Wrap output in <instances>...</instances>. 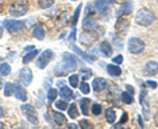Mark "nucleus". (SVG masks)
<instances>
[{"label": "nucleus", "instance_id": "obj_21", "mask_svg": "<svg viewBox=\"0 0 158 129\" xmlns=\"http://www.w3.org/2000/svg\"><path fill=\"white\" fill-rule=\"evenodd\" d=\"M99 50H100V53L104 57H111V54H112V45L108 41H103L100 44V46H99Z\"/></svg>", "mask_w": 158, "mask_h": 129}, {"label": "nucleus", "instance_id": "obj_37", "mask_svg": "<svg viewBox=\"0 0 158 129\" xmlns=\"http://www.w3.org/2000/svg\"><path fill=\"white\" fill-rule=\"evenodd\" d=\"M81 9H82V4H79V6L75 8V12H74V15H73V21H71L73 27H75V25H77L78 17H79V15H81Z\"/></svg>", "mask_w": 158, "mask_h": 129}, {"label": "nucleus", "instance_id": "obj_38", "mask_svg": "<svg viewBox=\"0 0 158 129\" xmlns=\"http://www.w3.org/2000/svg\"><path fill=\"white\" fill-rule=\"evenodd\" d=\"M79 90H81L82 94L87 95V94H90V84H88L86 81L81 82V84H79Z\"/></svg>", "mask_w": 158, "mask_h": 129}, {"label": "nucleus", "instance_id": "obj_28", "mask_svg": "<svg viewBox=\"0 0 158 129\" xmlns=\"http://www.w3.org/2000/svg\"><path fill=\"white\" fill-rule=\"evenodd\" d=\"M106 120L108 124H113L116 120V112L113 108H107L106 110Z\"/></svg>", "mask_w": 158, "mask_h": 129}, {"label": "nucleus", "instance_id": "obj_49", "mask_svg": "<svg viewBox=\"0 0 158 129\" xmlns=\"http://www.w3.org/2000/svg\"><path fill=\"white\" fill-rule=\"evenodd\" d=\"M44 86H45V88H49L50 87V79H45V84H44Z\"/></svg>", "mask_w": 158, "mask_h": 129}, {"label": "nucleus", "instance_id": "obj_24", "mask_svg": "<svg viewBox=\"0 0 158 129\" xmlns=\"http://www.w3.org/2000/svg\"><path fill=\"white\" fill-rule=\"evenodd\" d=\"M71 49H73V50H74V52H75V53L78 54L79 57H82L83 59H85V61L90 62V63L95 61V58H94V57H91V56H88V54H86V53L83 52V50H81V49H79V46H77V45H73V46H71Z\"/></svg>", "mask_w": 158, "mask_h": 129}, {"label": "nucleus", "instance_id": "obj_44", "mask_svg": "<svg viewBox=\"0 0 158 129\" xmlns=\"http://www.w3.org/2000/svg\"><path fill=\"white\" fill-rule=\"evenodd\" d=\"M113 44H115V46L118 49V50H120V49H123V42L120 41V40H118V38H113Z\"/></svg>", "mask_w": 158, "mask_h": 129}, {"label": "nucleus", "instance_id": "obj_3", "mask_svg": "<svg viewBox=\"0 0 158 129\" xmlns=\"http://www.w3.org/2000/svg\"><path fill=\"white\" fill-rule=\"evenodd\" d=\"M136 23L138 24V25H142V27H149L150 24H153V21L156 20V15L153 13L150 9H140V11L137 12L136 15Z\"/></svg>", "mask_w": 158, "mask_h": 129}, {"label": "nucleus", "instance_id": "obj_5", "mask_svg": "<svg viewBox=\"0 0 158 129\" xmlns=\"http://www.w3.org/2000/svg\"><path fill=\"white\" fill-rule=\"evenodd\" d=\"M20 110H21L23 115L27 117V120L33 124V125H36V124H38V115H37V111L36 108H34L32 104H21V107H20Z\"/></svg>", "mask_w": 158, "mask_h": 129}, {"label": "nucleus", "instance_id": "obj_18", "mask_svg": "<svg viewBox=\"0 0 158 129\" xmlns=\"http://www.w3.org/2000/svg\"><path fill=\"white\" fill-rule=\"evenodd\" d=\"M158 73V62L156 61H149L146 62L144 67V74L145 75H156Z\"/></svg>", "mask_w": 158, "mask_h": 129}, {"label": "nucleus", "instance_id": "obj_14", "mask_svg": "<svg viewBox=\"0 0 158 129\" xmlns=\"http://www.w3.org/2000/svg\"><path fill=\"white\" fill-rule=\"evenodd\" d=\"M58 95L61 96L63 100H66V102H69V100H71V99L74 98V92H73V90L69 86H62V87H59V90H58Z\"/></svg>", "mask_w": 158, "mask_h": 129}, {"label": "nucleus", "instance_id": "obj_13", "mask_svg": "<svg viewBox=\"0 0 158 129\" xmlns=\"http://www.w3.org/2000/svg\"><path fill=\"white\" fill-rule=\"evenodd\" d=\"M32 36L36 40H38V41H42L45 38V29L40 23L34 24V27L32 28Z\"/></svg>", "mask_w": 158, "mask_h": 129}, {"label": "nucleus", "instance_id": "obj_46", "mask_svg": "<svg viewBox=\"0 0 158 129\" xmlns=\"http://www.w3.org/2000/svg\"><path fill=\"white\" fill-rule=\"evenodd\" d=\"M127 91L129 92V94H132V95H133V94H135V88H133L132 86H129V84H128V86H127Z\"/></svg>", "mask_w": 158, "mask_h": 129}, {"label": "nucleus", "instance_id": "obj_50", "mask_svg": "<svg viewBox=\"0 0 158 129\" xmlns=\"http://www.w3.org/2000/svg\"><path fill=\"white\" fill-rule=\"evenodd\" d=\"M138 124H140V128H144V124H142V119H141V116H138Z\"/></svg>", "mask_w": 158, "mask_h": 129}, {"label": "nucleus", "instance_id": "obj_39", "mask_svg": "<svg viewBox=\"0 0 158 129\" xmlns=\"http://www.w3.org/2000/svg\"><path fill=\"white\" fill-rule=\"evenodd\" d=\"M91 113L94 116H99L102 113V104H98V103H95V104H92L91 106Z\"/></svg>", "mask_w": 158, "mask_h": 129}, {"label": "nucleus", "instance_id": "obj_57", "mask_svg": "<svg viewBox=\"0 0 158 129\" xmlns=\"http://www.w3.org/2000/svg\"><path fill=\"white\" fill-rule=\"evenodd\" d=\"M116 0H108V3H115Z\"/></svg>", "mask_w": 158, "mask_h": 129}, {"label": "nucleus", "instance_id": "obj_52", "mask_svg": "<svg viewBox=\"0 0 158 129\" xmlns=\"http://www.w3.org/2000/svg\"><path fill=\"white\" fill-rule=\"evenodd\" d=\"M3 86H4V82H3V78H2V75H0V90L3 88Z\"/></svg>", "mask_w": 158, "mask_h": 129}, {"label": "nucleus", "instance_id": "obj_43", "mask_svg": "<svg viewBox=\"0 0 158 129\" xmlns=\"http://www.w3.org/2000/svg\"><path fill=\"white\" fill-rule=\"evenodd\" d=\"M79 127L81 128H91V123H88L87 120H81L79 121Z\"/></svg>", "mask_w": 158, "mask_h": 129}, {"label": "nucleus", "instance_id": "obj_40", "mask_svg": "<svg viewBox=\"0 0 158 129\" xmlns=\"http://www.w3.org/2000/svg\"><path fill=\"white\" fill-rule=\"evenodd\" d=\"M75 38H77V29L73 28L71 33L69 34V37H67V42H74V41H75Z\"/></svg>", "mask_w": 158, "mask_h": 129}, {"label": "nucleus", "instance_id": "obj_4", "mask_svg": "<svg viewBox=\"0 0 158 129\" xmlns=\"http://www.w3.org/2000/svg\"><path fill=\"white\" fill-rule=\"evenodd\" d=\"M3 27L9 33L17 34V33H21L23 31H25L27 24L21 21V20H3Z\"/></svg>", "mask_w": 158, "mask_h": 129}, {"label": "nucleus", "instance_id": "obj_26", "mask_svg": "<svg viewBox=\"0 0 158 129\" xmlns=\"http://www.w3.org/2000/svg\"><path fill=\"white\" fill-rule=\"evenodd\" d=\"M67 24H69V13L65 11V12H62L58 16V19H57V25L59 28H62V27H66Z\"/></svg>", "mask_w": 158, "mask_h": 129}, {"label": "nucleus", "instance_id": "obj_12", "mask_svg": "<svg viewBox=\"0 0 158 129\" xmlns=\"http://www.w3.org/2000/svg\"><path fill=\"white\" fill-rule=\"evenodd\" d=\"M140 103H141V107L144 110V113H145V117L149 119V100H148V92L146 90H141V94H140Z\"/></svg>", "mask_w": 158, "mask_h": 129}, {"label": "nucleus", "instance_id": "obj_17", "mask_svg": "<svg viewBox=\"0 0 158 129\" xmlns=\"http://www.w3.org/2000/svg\"><path fill=\"white\" fill-rule=\"evenodd\" d=\"M107 87V81L104 78H95L92 81V90L95 92H102L103 90H106Z\"/></svg>", "mask_w": 158, "mask_h": 129}, {"label": "nucleus", "instance_id": "obj_11", "mask_svg": "<svg viewBox=\"0 0 158 129\" xmlns=\"http://www.w3.org/2000/svg\"><path fill=\"white\" fill-rule=\"evenodd\" d=\"M133 9V3L131 0H127V2L121 3V6L118 7L117 9V13H116V17H120V16H124V15H129Z\"/></svg>", "mask_w": 158, "mask_h": 129}, {"label": "nucleus", "instance_id": "obj_45", "mask_svg": "<svg viewBox=\"0 0 158 129\" xmlns=\"http://www.w3.org/2000/svg\"><path fill=\"white\" fill-rule=\"evenodd\" d=\"M146 86L154 90V88H157V82H156V81H148V82H146Z\"/></svg>", "mask_w": 158, "mask_h": 129}, {"label": "nucleus", "instance_id": "obj_15", "mask_svg": "<svg viewBox=\"0 0 158 129\" xmlns=\"http://www.w3.org/2000/svg\"><path fill=\"white\" fill-rule=\"evenodd\" d=\"M94 7H95L98 13L106 15L108 12V9H110V3H108V0H96L94 3Z\"/></svg>", "mask_w": 158, "mask_h": 129}, {"label": "nucleus", "instance_id": "obj_23", "mask_svg": "<svg viewBox=\"0 0 158 129\" xmlns=\"http://www.w3.org/2000/svg\"><path fill=\"white\" fill-rule=\"evenodd\" d=\"M38 53H40L38 49H33V50L25 53V56L23 57V63H24V64H28L29 62H32L33 59L38 56Z\"/></svg>", "mask_w": 158, "mask_h": 129}, {"label": "nucleus", "instance_id": "obj_20", "mask_svg": "<svg viewBox=\"0 0 158 129\" xmlns=\"http://www.w3.org/2000/svg\"><path fill=\"white\" fill-rule=\"evenodd\" d=\"M128 28H129V21L125 20V19L118 20L117 24H116V31L120 36H124V34L127 33V31H128Z\"/></svg>", "mask_w": 158, "mask_h": 129}, {"label": "nucleus", "instance_id": "obj_56", "mask_svg": "<svg viewBox=\"0 0 158 129\" xmlns=\"http://www.w3.org/2000/svg\"><path fill=\"white\" fill-rule=\"evenodd\" d=\"M4 128V124L3 123H0V129H3Z\"/></svg>", "mask_w": 158, "mask_h": 129}, {"label": "nucleus", "instance_id": "obj_42", "mask_svg": "<svg viewBox=\"0 0 158 129\" xmlns=\"http://www.w3.org/2000/svg\"><path fill=\"white\" fill-rule=\"evenodd\" d=\"M44 94H42V91H40L38 92V96H37V106L38 107H42L44 106Z\"/></svg>", "mask_w": 158, "mask_h": 129}, {"label": "nucleus", "instance_id": "obj_54", "mask_svg": "<svg viewBox=\"0 0 158 129\" xmlns=\"http://www.w3.org/2000/svg\"><path fill=\"white\" fill-rule=\"evenodd\" d=\"M3 33H4V31H3V27H2V25H0V38H2V37H3Z\"/></svg>", "mask_w": 158, "mask_h": 129}, {"label": "nucleus", "instance_id": "obj_2", "mask_svg": "<svg viewBox=\"0 0 158 129\" xmlns=\"http://www.w3.org/2000/svg\"><path fill=\"white\" fill-rule=\"evenodd\" d=\"M29 11V3L28 0H16L9 6L8 12L12 17H21L25 16Z\"/></svg>", "mask_w": 158, "mask_h": 129}, {"label": "nucleus", "instance_id": "obj_29", "mask_svg": "<svg viewBox=\"0 0 158 129\" xmlns=\"http://www.w3.org/2000/svg\"><path fill=\"white\" fill-rule=\"evenodd\" d=\"M67 113H69V117L71 119H77L79 115V111H78V107L75 103H71L70 106L67 107Z\"/></svg>", "mask_w": 158, "mask_h": 129}, {"label": "nucleus", "instance_id": "obj_6", "mask_svg": "<svg viewBox=\"0 0 158 129\" xmlns=\"http://www.w3.org/2000/svg\"><path fill=\"white\" fill-rule=\"evenodd\" d=\"M145 50V44L137 37H131L128 41V52L131 54H141Z\"/></svg>", "mask_w": 158, "mask_h": 129}, {"label": "nucleus", "instance_id": "obj_36", "mask_svg": "<svg viewBox=\"0 0 158 129\" xmlns=\"http://www.w3.org/2000/svg\"><path fill=\"white\" fill-rule=\"evenodd\" d=\"M69 83H70L71 87H78L79 86V75L78 74H73V75L69 77Z\"/></svg>", "mask_w": 158, "mask_h": 129}, {"label": "nucleus", "instance_id": "obj_53", "mask_svg": "<svg viewBox=\"0 0 158 129\" xmlns=\"http://www.w3.org/2000/svg\"><path fill=\"white\" fill-rule=\"evenodd\" d=\"M67 128H79V127L77 125V124H69Z\"/></svg>", "mask_w": 158, "mask_h": 129}, {"label": "nucleus", "instance_id": "obj_31", "mask_svg": "<svg viewBox=\"0 0 158 129\" xmlns=\"http://www.w3.org/2000/svg\"><path fill=\"white\" fill-rule=\"evenodd\" d=\"M3 88H4V96H6V98H9V96L13 95V83L7 82L3 86Z\"/></svg>", "mask_w": 158, "mask_h": 129}, {"label": "nucleus", "instance_id": "obj_1", "mask_svg": "<svg viewBox=\"0 0 158 129\" xmlns=\"http://www.w3.org/2000/svg\"><path fill=\"white\" fill-rule=\"evenodd\" d=\"M78 58L71 53H63L62 54V61L59 62L56 67H54V75L56 77H63L67 75L69 73H71L78 69Z\"/></svg>", "mask_w": 158, "mask_h": 129}, {"label": "nucleus", "instance_id": "obj_34", "mask_svg": "<svg viewBox=\"0 0 158 129\" xmlns=\"http://www.w3.org/2000/svg\"><path fill=\"white\" fill-rule=\"evenodd\" d=\"M79 77H81L83 81H87L90 77H92V70H90V69H82V70L79 71Z\"/></svg>", "mask_w": 158, "mask_h": 129}, {"label": "nucleus", "instance_id": "obj_25", "mask_svg": "<svg viewBox=\"0 0 158 129\" xmlns=\"http://www.w3.org/2000/svg\"><path fill=\"white\" fill-rule=\"evenodd\" d=\"M107 71L111 77H120L121 75V69L118 67V64H108L107 66Z\"/></svg>", "mask_w": 158, "mask_h": 129}, {"label": "nucleus", "instance_id": "obj_55", "mask_svg": "<svg viewBox=\"0 0 158 129\" xmlns=\"http://www.w3.org/2000/svg\"><path fill=\"white\" fill-rule=\"evenodd\" d=\"M154 121H156V124L158 125V113H157V115H156V117H154Z\"/></svg>", "mask_w": 158, "mask_h": 129}, {"label": "nucleus", "instance_id": "obj_9", "mask_svg": "<svg viewBox=\"0 0 158 129\" xmlns=\"http://www.w3.org/2000/svg\"><path fill=\"white\" fill-rule=\"evenodd\" d=\"M13 95L20 102H27V99H28L27 90L23 87V84L20 82H15L13 83Z\"/></svg>", "mask_w": 158, "mask_h": 129}, {"label": "nucleus", "instance_id": "obj_33", "mask_svg": "<svg viewBox=\"0 0 158 129\" xmlns=\"http://www.w3.org/2000/svg\"><path fill=\"white\" fill-rule=\"evenodd\" d=\"M56 0H38V7L41 9H48L50 8Z\"/></svg>", "mask_w": 158, "mask_h": 129}, {"label": "nucleus", "instance_id": "obj_7", "mask_svg": "<svg viewBox=\"0 0 158 129\" xmlns=\"http://www.w3.org/2000/svg\"><path fill=\"white\" fill-rule=\"evenodd\" d=\"M53 57H54V53L50 50V49H46V50H44L41 53V56H40L37 58V61H36L37 69H40V70H44L45 67H48V64L53 59Z\"/></svg>", "mask_w": 158, "mask_h": 129}, {"label": "nucleus", "instance_id": "obj_32", "mask_svg": "<svg viewBox=\"0 0 158 129\" xmlns=\"http://www.w3.org/2000/svg\"><path fill=\"white\" fill-rule=\"evenodd\" d=\"M121 102L124 104H133L135 99H133V95L129 92H123L121 94Z\"/></svg>", "mask_w": 158, "mask_h": 129}, {"label": "nucleus", "instance_id": "obj_10", "mask_svg": "<svg viewBox=\"0 0 158 129\" xmlns=\"http://www.w3.org/2000/svg\"><path fill=\"white\" fill-rule=\"evenodd\" d=\"M50 115H52V123L54 125H58V127H62V125H66V116L62 115L61 112L58 111H50Z\"/></svg>", "mask_w": 158, "mask_h": 129}, {"label": "nucleus", "instance_id": "obj_35", "mask_svg": "<svg viewBox=\"0 0 158 129\" xmlns=\"http://www.w3.org/2000/svg\"><path fill=\"white\" fill-rule=\"evenodd\" d=\"M54 106H56V108L57 110H59V111H65V110H67V103H66V100H56L54 102Z\"/></svg>", "mask_w": 158, "mask_h": 129}, {"label": "nucleus", "instance_id": "obj_22", "mask_svg": "<svg viewBox=\"0 0 158 129\" xmlns=\"http://www.w3.org/2000/svg\"><path fill=\"white\" fill-rule=\"evenodd\" d=\"M90 104H91V102H90V99H87V98H83L79 100V107H81V111L85 116H87L88 112H90Z\"/></svg>", "mask_w": 158, "mask_h": 129}, {"label": "nucleus", "instance_id": "obj_19", "mask_svg": "<svg viewBox=\"0 0 158 129\" xmlns=\"http://www.w3.org/2000/svg\"><path fill=\"white\" fill-rule=\"evenodd\" d=\"M81 42L85 44V45H91V44L96 40V36L92 34V31H85L82 34H81Z\"/></svg>", "mask_w": 158, "mask_h": 129}, {"label": "nucleus", "instance_id": "obj_58", "mask_svg": "<svg viewBox=\"0 0 158 129\" xmlns=\"http://www.w3.org/2000/svg\"><path fill=\"white\" fill-rule=\"evenodd\" d=\"M73 2H75V0H73Z\"/></svg>", "mask_w": 158, "mask_h": 129}, {"label": "nucleus", "instance_id": "obj_30", "mask_svg": "<svg viewBox=\"0 0 158 129\" xmlns=\"http://www.w3.org/2000/svg\"><path fill=\"white\" fill-rule=\"evenodd\" d=\"M58 96V90H56V88H49L48 90V94H46V99L49 103H54L56 102V99Z\"/></svg>", "mask_w": 158, "mask_h": 129}, {"label": "nucleus", "instance_id": "obj_41", "mask_svg": "<svg viewBox=\"0 0 158 129\" xmlns=\"http://www.w3.org/2000/svg\"><path fill=\"white\" fill-rule=\"evenodd\" d=\"M123 61H124V57H123L121 54H118V56H116V57L112 58V62L115 63V64H121Z\"/></svg>", "mask_w": 158, "mask_h": 129}, {"label": "nucleus", "instance_id": "obj_48", "mask_svg": "<svg viewBox=\"0 0 158 129\" xmlns=\"http://www.w3.org/2000/svg\"><path fill=\"white\" fill-rule=\"evenodd\" d=\"M65 84H66V82H65V81H58V82H57V87L59 88V87L65 86Z\"/></svg>", "mask_w": 158, "mask_h": 129}, {"label": "nucleus", "instance_id": "obj_16", "mask_svg": "<svg viewBox=\"0 0 158 129\" xmlns=\"http://www.w3.org/2000/svg\"><path fill=\"white\" fill-rule=\"evenodd\" d=\"M83 29H85V31H96L98 29V23H96V20L94 19L92 16H86L85 17V20H83Z\"/></svg>", "mask_w": 158, "mask_h": 129}, {"label": "nucleus", "instance_id": "obj_8", "mask_svg": "<svg viewBox=\"0 0 158 129\" xmlns=\"http://www.w3.org/2000/svg\"><path fill=\"white\" fill-rule=\"evenodd\" d=\"M33 81V74L32 70L29 67H23L19 70V82L23 84V86H29Z\"/></svg>", "mask_w": 158, "mask_h": 129}, {"label": "nucleus", "instance_id": "obj_27", "mask_svg": "<svg viewBox=\"0 0 158 129\" xmlns=\"http://www.w3.org/2000/svg\"><path fill=\"white\" fill-rule=\"evenodd\" d=\"M11 73H12L11 64L7 63V62L0 63V75L2 77H8V75H11Z\"/></svg>", "mask_w": 158, "mask_h": 129}, {"label": "nucleus", "instance_id": "obj_47", "mask_svg": "<svg viewBox=\"0 0 158 129\" xmlns=\"http://www.w3.org/2000/svg\"><path fill=\"white\" fill-rule=\"evenodd\" d=\"M33 49H36L33 45H29V46H27L25 49H24V53H28V52H31V50H33Z\"/></svg>", "mask_w": 158, "mask_h": 129}, {"label": "nucleus", "instance_id": "obj_51", "mask_svg": "<svg viewBox=\"0 0 158 129\" xmlns=\"http://www.w3.org/2000/svg\"><path fill=\"white\" fill-rule=\"evenodd\" d=\"M4 116V108L2 107V106H0V119H2Z\"/></svg>", "mask_w": 158, "mask_h": 129}]
</instances>
